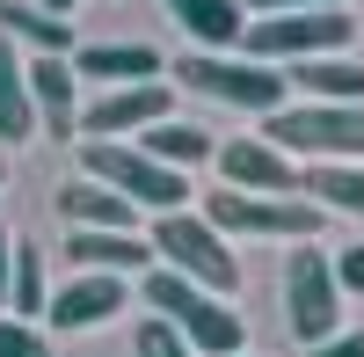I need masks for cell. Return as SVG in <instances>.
Here are the masks:
<instances>
[{"mask_svg":"<svg viewBox=\"0 0 364 357\" xmlns=\"http://www.w3.org/2000/svg\"><path fill=\"white\" fill-rule=\"evenodd\" d=\"M0 357H51V336L15 321V314H0Z\"/></svg>","mask_w":364,"mask_h":357,"instance_id":"obj_24","label":"cell"},{"mask_svg":"<svg viewBox=\"0 0 364 357\" xmlns=\"http://www.w3.org/2000/svg\"><path fill=\"white\" fill-rule=\"evenodd\" d=\"M0 37H8L15 51L29 44V58L51 51V58H73V22H58L44 8H29V0H0Z\"/></svg>","mask_w":364,"mask_h":357,"instance_id":"obj_19","label":"cell"},{"mask_svg":"<svg viewBox=\"0 0 364 357\" xmlns=\"http://www.w3.org/2000/svg\"><path fill=\"white\" fill-rule=\"evenodd\" d=\"M357 44L350 8H321V15H262L248 22L240 51L262 58V66H306V58H343Z\"/></svg>","mask_w":364,"mask_h":357,"instance_id":"obj_6","label":"cell"},{"mask_svg":"<svg viewBox=\"0 0 364 357\" xmlns=\"http://www.w3.org/2000/svg\"><path fill=\"white\" fill-rule=\"evenodd\" d=\"M219 175L226 190H248V197H299V168L291 154H277L269 139H226L219 146Z\"/></svg>","mask_w":364,"mask_h":357,"instance_id":"obj_10","label":"cell"},{"mask_svg":"<svg viewBox=\"0 0 364 357\" xmlns=\"http://www.w3.org/2000/svg\"><path fill=\"white\" fill-rule=\"evenodd\" d=\"M37 8H44V15H58V22H66V15L80 8V0H37Z\"/></svg>","mask_w":364,"mask_h":357,"instance_id":"obj_29","label":"cell"},{"mask_svg":"<svg viewBox=\"0 0 364 357\" xmlns=\"http://www.w3.org/2000/svg\"><path fill=\"white\" fill-rule=\"evenodd\" d=\"M8 307H15V321H37L51 314V284H44V248L37 241H15V270H8Z\"/></svg>","mask_w":364,"mask_h":357,"instance_id":"obj_21","label":"cell"},{"mask_svg":"<svg viewBox=\"0 0 364 357\" xmlns=\"http://www.w3.org/2000/svg\"><path fill=\"white\" fill-rule=\"evenodd\" d=\"M80 175H87V183H102V190H117L132 212H154V219L190 212V175L146 161L132 139H124V146H80Z\"/></svg>","mask_w":364,"mask_h":357,"instance_id":"obj_5","label":"cell"},{"mask_svg":"<svg viewBox=\"0 0 364 357\" xmlns=\"http://www.w3.org/2000/svg\"><path fill=\"white\" fill-rule=\"evenodd\" d=\"M139 292H146V307H154L197 357H240L248 329H240V314H233L226 299H211L204 284H190V277H175V270H161V262H154V270L139 277Z\"/></svg>","mask_w":364,"mask_h":357,"instance_id":"obj_2","label":"cell"},{"mask_svg":"<svg viewBox=\"0 0 364 357\" xmlns=\"http://www.w3.org/2000/svg\"><path fill=\"white\" fill-rule=\"evenodd\" d=\"M161 8L190 29L197 51H233L248 37V8H240V0H161Z\"/></svg>","mask_w":364,"mask_h":357,"instance_id":"obj_16","label":"cell"},{"mask_svg":"<svg viewBox=\"0 0 364 357\" xmlns=\"http://www.w3.org/2000/svg\"><path fill=\"white\" fill-rule=\"evenodd\" d=\"M299 197L321 204V212L364 219V168H306V175H299Z\"/></svg>","mask_w":364,"mask_h":357,"instance_id":"obj_22","label":"cell"},{"mask_svg":"<svg viewBox=\"0 0 364 357\" xmlns=\"http://www.w3.org/2000/svg\"><path fill=\"white\" fill-rule=\"evenodd\" d=\"M277 154H306L314 168H364V102H284L262 124Z\"/></svg>","mask_w":364,"mask_h":357,"instance_id":"obj_1","label":"cell"},{"mask_svg":"<svg viewBox=\"0 0 364 357\" xmlns=\"http://www.w3.org/2000/svg\"><path fill=\"white\" fill-rule=\"evenodd\" d=\"M132 299V277H95V270H80L73 284H58L51 292V329L58 336H80V329H102V321H117Z\"/></svg>","mask_w":364,"mask_h":357,"instance_id":"obj_12","label":"cell"},{"mask_svg":"<svg viewBox=\"0 0 364 357\" xmlns=\"http://www.w3.org/2000/svg\"><path fill=\"white\" fill-rule=\"evenodd\" d=\"M132 146H139L146 161L175 168V175H190V168H204V161H219V139H211L204 124H182V117H168V124H154V132H139Z\"/></svg>","mask_w":364,"mask_h":357,"instance_id":"obj_17","label":"cell"},{"mask_svg":"<svg viewBox=\"0 0 364 357\" xmlns=\"http://www.w3.org/2000/svg\"><path fill=\"white\" fill-rule=\"evenodd\" d=\"M146 248H154V262H161V270H175V277L204 284L211 299H233V292H240V262H233L226 233L211 226L204 212H168V219H154Z\"/></svg>","mask_w":364,"mask_h":357,"instance_id":"obj_4","label":"cell"},{"mask_svg":"<svg viewBox=\"0 0 364 357\" xmlns=\"http://www.w3.org/2000/svg\"><path fill=\"white\" fill-rule=\"evenodd\" d=\"M168 73L190 87V95L226 102V110H248V117H262V124L291 102V87H284L277 66H262V58H233V51H182Z\"/></svg>","mask_w":364,"mask_h":357,"instance_id":"obj_3","label":"cell"},{"mask_svg":"<svg viewBox=\"0 0 364 357\" xmlns=\"http://www.w3.org/2000/svg\"><path fill=\"white\" fill-rule=\"evenodd\" d=\"M8 270H15V233L0 226V307H8Z\"/></svg>","mask_w":364,"mask_h":357,"instance_id":"obj_28","label":"cell"},{"mask_svg":"<svg viewBox=\"0 0 364 357\" xmlns=\"http://www.w3.org/2000/svg\"><path fill=\"white\" fill-rule=\"evenodd\" d=\"M284 87H299L306 102H364V66L343 58H306V66H284Z\"/></svg>","mask_w":364,"mask_h":357,"instance_id":"obj_20","label":"cell"},{"mask_svg":"<svg viewBox=\"0 0 364 357\" xmlns=\"http://www.w3.org/2000/svg\"><path fill=\"white\" fill-rule=\"evenodd\" d=\"M51 204H58V219H66L73 233H139V219H146V212H132L117 190L87 183V175H73V183L58 190Z\"/></svg>","mask_w":364,"mask_h":357,"instance_id":"obj_14","label":"cell"},{"mask_svg":"<svg viewBox=\"0 0 364 357\" xmlns=\"http://www.w3.org/2000/svg\"><path fill=\"white\" fill-rule=\"evenodd\" d=\"M73 73L102 87H154L168 66L154 44H73Z\"/></svg>","mask_w":364,"mask_h":357,"instance_id":"obj_13","label":"cell"},{"mask_svg":"<svg viewBox=\"0 0 364 357\" xmlns=\"http://www.w3.org/2000/svg\"><path fill=\"white\" fill-rule=\"evenodd\" d=\"M336 284H343V292H364V241H350V248L336 255Z\"/></svg>","mask_w":364,"mask_h":357,"instance_id":"obj_26","label":"cell"},{"mask_svg":"<svg viewBox=\"0 0 364 357\" xmlns=\"http://www.w3.org/2000/svg\"><path fill=\"white\" fill-rule=\"evenodd\" d=\"M29 102H37V139H80V73H73V58H51V51L29 58Z\"/></svg>","mask_w":364,"mask_h":357,"instance_id":"obj_11","label":"cell"},{"mask_svg":"<svg viewBox=\"0 0 364 357\" xmlns=\"http://www.w3.org/2000/svg\"><path fill=\"white\" fill-rule=\"evenodd\" d=\"M66 255H73V270H95V277H146L154 270V248L139 233H66Z\"/></svg>","mask_w":364,"mask_h":357,"instance_id":"obj_15","label":"cell"},{"mask_svg":"<svg viewBox=\"0 0 364 357\" xmlns=\"http://www.w3.org/2000/svg\"><path fill=\"white\" fill-rule=\"evenodd\" d=\"M248 15H321V8H350V0H240Z\"/></svg>","mask_w":364,"mask_h":357,"instance_id":"obj_25","label":"cell"},{"mask_svg":"<svg viewBox=\"0 0 364 357\" xmlns=\"http://www.w3.org/2000/svg\"><path fill=\"white\" fill-rule=\"evenodd\" d=\"M284 329L321 350L328 336H343V284H336V255H321L314 241L284 255Z\"/></svg>","mask_w":364,"mask_h":357,"instance_id":"obj_8","label":"cell"},{"mask_svg":"<svg viewBox=\"0 0 364 357\" xmlns=\"http://www.w3.org/2000/svg\"><path fill=\"white\" fill-rule=\"evenodd\" d=\"M204 219L219 226L226 241L233 233H255V241H291V248H306L328 226V212L306 204V197H248V190H226V183L204 197Z\"/></svg>","mask_w":364,"mask_h":357,"instance_id":"obj_7","label":"cell"},{"mask_svg":"<svg viewBox=\"0 0 364 357\" xmlns=\"http://www.w3.org/2000/svg\"><path fill=\"white\" fill-rule=\"evenodd\" d=\"M306 357H364V329H343V336H328L321 350H306Z\"/></svg>","mask_w":364,"mask_h":357,"instance_id":"obj_27","label":"cell"},{"mask_svg":"<svg viewBox=\"0 0 364 357\" xmlns=\"http://www.w3.org/2000/svg\"><path fill=\"white\" fill-rule=\"evenodd\" d=\"M132 350H139V357H197V350L182 343V336L168 329L161 314H146V321H139V336H132Z\"/></svg>","mask_w":364,"mask_h":357,"instance_id":"obj_23","label":"cell"},{"mask_svg":"<svg viewBox=\"0 0 364 357\" xmlns=\"http://www.w3.org/2000/svg\"><path fill=\"white\" fill-rule=\"evenodd\" d=\"M175 117V87L154 80V87H102L95 102L80 110V146H124L139 132H154Z\"/></svg>","mask_w":364,"mask_h":357,"instance_id":"obj_9","label":"cell"},{"mask_svg":"<svg viewBox=\"0 0 364 357\" xmlns=\"http://www.w3.org/2000/svg\"><path fill=\"white\" fill-rule=\"evenodd\" d=\"M0 139L22 146L37 139V102H29V51H15L0 37Z\"/></svg>","mask_w":364,"mask_h":357,"instance_id":"obj_18","label":"cell"},{"mask_svg":"<svg viewBox=\"0 0 364 357\" xmlns=\"http://www.w3.org/2000/svg\"><path fill=\"white\" fill-rule=\"evenodd\" d=\"M0 183H8V168H0Z\"/></svg>","mask_w":364,"mask_h":357,"instance_id":"obj_30","label":"cell"}]
</instances>
